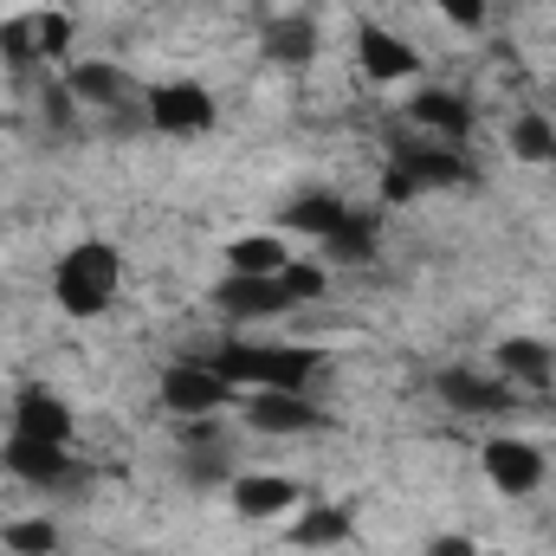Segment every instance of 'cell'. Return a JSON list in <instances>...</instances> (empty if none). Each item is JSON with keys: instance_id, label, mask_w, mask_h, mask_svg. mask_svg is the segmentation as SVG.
<instances>
[{"instance_id": "cell-1", "label": "cell", "mask_w": 556, "mask_h": 556, "mask_svg": "<svg viewBox=\"0 0 556 556\" xmlns=\"http://www.w3.org/2000/svg\"><path fill=\"white\" fill-rule=\"evenodd\" d=\"M207 363H214L233 389H291V395H304L311 376L324 369V350H311V343H253V337H233V343H220Z\"/></svg>"}, {"instance_id": "cell-2", "label": "cell", "mask_w": 556, "mask_h": 556, "mask_svg": "<svg viewBox=\"0 0 556 556\" xmlns=\"http://www.w3.org/2000/svg\"><path fill=\"white\" fill-rule=\"evenodd\" d=\"M117 285H124V253L111 240H78L52 266V298L65 317H104L117 304Z\"/></svg>"}, {"instance_id": "cell-3", "label": "cell", "mask_w": 556, "mask_h": 556, "mask_svg": "<svg viewBox=\"0 0 556 556\" xmlns=\"http://www.w3.org/2000/svg\"><path fill=\"white\" fill-rule=\"evenodd\" d=\"M466 181H472V168H466V155L453 142L402 137L395 155H389V168H382V201L389 207H408V201L433 194V188H466Z\"/></svg>"}, {"instance_id": "cell-4", "label": "cell", "mask_w": 556, "mask_h": 556, "mask_svg": "<svg viewBox=\"0 0 556 556\" xmlns=\"http://www.w3.org/2000/svg\"><path fill=\"white\" fill-rule=\"evenodd\" d=\"M142 117H149L155 137L188 142V137H207V130L220 124V104H214V91L194 85V78H162V85L142 91Z\"/></svg>"}, {"instance_id": "cell-5", "label": "cell", "mask_w": 556, "mask_h": 556, "mask_svg": "<svg viewBox=\"0 0 556 556\" xmlns=\"http://www.w3.org/2000/svg\"><path fill=\"white\" fill-rule=\"evenodd\" d=\"M233 395H240V389H233L214 363H175V369H162V408L181 415V420L220 415Z\"/></svg>"}, {"instance_id": "cell-6", "label": "cell", "mask_w": 556, "mask_h": 556, "mask_svg": "<svg viewBox=\"0 0 556 556\" xmlns=\"http://www.w3.org/2000/svg\"><path fill=\"white\" fill-rule=\"evenodd\" d=\"M479 466H485V479H492L505 498H531V492L551 479V459H544L531 440H518V433H492L485 453H479Z\"/></svg>"}, {"instance_id": "cell-7", "label": "cell", "mask_w": 556, "mask_h": 556, "mask_svg": "<svg viewBox=\"0 0 556 556\" xmlns=\"http://www.w3.org/2000/svg\"><path fill=\"white\" fill-rule=\"evenodd\" d=\"M0 472L20 479V485H65V479H78V459H72V446H59V440L7 433V446H0Z\"/></svg>"}, {"instance_id": "cell-8", "label": "cell", "mask_w": 556, "mask_h": 556, "mask_svg": "<svg viewBox=\"0 0 556 556\" xmlns=\"http://www.w3.org/2000/svg\"><path fill=\"white\" fill-rule=\"evenodd\" d=\"M356 72L376 78V85H402V78L420 72V59H415V46L395 39L382 20H363V26H356Z\"/></svg>"}, {"instance_id": "cell-9", "label": "cell", "mask_w": 556, "mask_h": 556, "mask_svg": "<svg viewBox=\"0 0 556 556\" xmlns=\"http://www.w3.org/2000/svg\"><path fill=\"white\" fill-rule=\"evenodd\" d=\"M214 304H220L227 317H240V324H266V317L298 311L291 291H285L278 278H240V273H227L220 285H214Z\"/></svg>"}, {"instance_id": "cell-10", "label": "cell", "mask_w": 556, "mask_h": 556, "mask_svg": "<svg viewBox=\"0 0 556 556\" xmlns=\"http://www.w3.org/2000/svg\"><path fill=\"white\" fill-rule=\"evenodd\" d=\"M247 420L260 433H311V427H324V408L311 395H291V389H253L247 395Z\"/></svg>"}, {"instance_id": "cell-11", "label": "cell", "mask_w": 556, "mask_h": 556, "mask_svg": "<svg viewBox=\"0 0 556 556\" xmlns=\"http://www.w3.org/2000/svg\"><path fill=\"white\" fill-rule=\"evenodd\" d=\"M298 479H285V472H240L233 479V511L247 518V525H273V518H285L291 505H298Z\"/></svg>"}, {"instance_id": "cell-12", "label": "cell", "mask_w": 556, "mask_h": 556, "mask_svg": "<svg viewBox=\"0 0 556 556\" xmlns=\"http://www.w3.org/2000/svg\"><path fill=\"white\" fill-rule=\"evenodd\" d=\"M433 389H440V402H446L453 415H472V420L505 415V408H511V389H505V382H485L479 369H440Z\"/></svg>"}, {"instance_id": "cell-13", "label": "cell", "mask_w": 556, "mask_h": 556, "mask_svg": "<svg viewBox=\"0 0 556 556\" xmlns=\"http://www.w3.org/2000/svg\"><path fill=\"white\" fill-rule=\"evenodd\" d=\"M59 78H65V91H72L78 104H91V111H117V104L130 98V78H124L111 59H78V65H65Z\"/></svg>"}, {"instance_id": "cell-14", "label": "cell", "mask_w": 556, "mask_h": 556, "mask_svg": "<svg viewBox=\"0 0 556 556\" xmlns=\"http://www.w3.org/2000/svg\"><path fill=\"white\" fill-rule=\"evenodd\" d=\"M408 117L420 124V137H433V142H466L472 137V104H466L459 91H420L415 104H408Z\"/></svg>"}, {"instance_id": "cell-15", "label": "cell", "mask_w": 556, "mask_h": 556, "mask_svg": "<svg viewBox=\"0 0 556 556\" xmlns=\"http://www.w3.org/2000/svg\"><path fill=\"white\" fill-rule=\"evenodd\" d=\"M13 433L72 446V408H65L52 389H20V402H13Z\"/></svg>"}, {"instance_id": "cell-16", "label": "cell", "mask_w": 556, "mask_h": 556, "mask_svg": "<svg viewBox=\"0 0 556 556\" xmlns=\"http://www.w3.org/2000/svg\"><path fill=\"white\" fill-rule=\"evenodd\" d=\"M492 363H498L505 382H531V389H544L556 376V350L538 343V337H505V343L492 350Z\"/></svg>"}, {"instance_id": "cell-17", "label": "cell", "mask_w": 556, "mask_h": 556, "mask_svg": "<svg viewBox=\"0 0 556 556\" xmlns=\"http://www.w3.org/2000/svg\"><path fill=\"white\" fill-rule=\"evenodd\" d=\"M285 260H291L285 233H240V240H227V273H240V278H278Z\"/></svg>"}, {"instance_id": "cell-18", "label": "cell", "mask_w": 556, "mask_h": 556, "mask_svg": "<svg viewBox=\"0 0 556 556\" xmlns=\"http://www.w3.org/2000/svg\"><path fill=\"white\" fill-rule=\"evenodd\" d=\"M343 214H350V207H343L330 188H311V194H298V201L278 214V233H304V240H324V233H330Z\"/></svg>"}, {"instance_id": "cell-19", "label": "cell", "mask_w": 556, "mask_h": 556, "mask_svg": "<svg viewBox=\"0 0 556 556\" xmlns=\"http://www.w3.org/2000/svg\"><path fill=\"white\" fill-rule=\"evenodd\" d=\"M350 511L343 505H317V511H304L298 525H291V544L298 551H337V544H350Z\"/></svg>"}, {"instance_id": "cell-20", "label": "cell", "mask_w": 556, "mask_h": 556, "mask_svg": "<svg viewBox=\"0 0 556 556\" xmlns=\"http://www.w3.org/2000/svg\"><path fill=\"white\" fill-rule=\"evenodd\" d=\"M324 253H330V266H369V260H376V227H369L363 214H343V220L324 233Z\"/></svg>"}, {"instance_id": "cell-21", "label": "cell", "mask_w": 556, "mask_h": 556, "mask_svg": "<svg viewBox=\"0 0 556 556\" xmlns=\"http://www.w3.org/2000/svg\"><path fill=\"white\" fill-rule=\"evenodd\" d=\"M266 52L278 65H311L317 59V26L311 20H273L266 26Z\"/></svg>"}, {"instance_id": "cell-22", "label": "cell", "mask_w": 556, "mask_h": 556, "mask_svg": "<svg viewBox=\"0 0 556 556\" xmlns=\"http://www.w3.org/2000/svg\"><path fill=\"white\" fill-rule=\"evenodd\" d=\"M72 33H78V20H72V13H59V7H39V13H33L39 65H59V59H72Z\"/></svg>"}, {"instance_id": "cell-23", "label": "cell", "mask_w": 556, "mask_h": 556, "mask_svg": "<svg viewBox=\"0 0 556 556\" xmlns=\"http://www.w3.org/2000/svg\"><path fill=\"white\" fill-rule=\"evenodd\" d=\"M0 544L13 556H59V525H46V518H13V525L0 531Z\"/></svg>"}, {"instance_id": "cell-24", "label": "cell", "mask_w": 556, "mask_h": 556, "mask_svg": "<svg viewBox=\"0 0 556 556\" xmlns=\"http://www.w3.org/2000/svg\"><path fill=\"white\" fill-rule=\"evenodd\" d=\"M505 142H511L518 162H556V124L551 117H518Z\"/></svg>"}, {"instance_id": "cell-25", "label": "cell", "mask_w": 556, "mask_h": 556, "mask_svg": "<svg viewBox=\"0 0 556 556\" xmlns=\"http://www.w3.org/2000/svg\"><path fill=\"white\" fill-rule=\"evenodd\" d=\"M0 59H7L13 72H26V65H39V39H33V13H13V20H0Z\"/></svg>"}, {"instance_id": "cell-26", "label": "cell", "mask_w": 556, "mask_h": 556, "mask_svg": "<svg viewBox=\"0 0 556 556\" xmlns=\"http://www.w3.org/2000/svg\"><path fill=\"white\" fill-rule=\"evenodd\" d=\"M278 285L291 291V304H317V298L330 291V273H324L317 260H285V273H278Z\"/></svg>"}, {"instance_id": "cell-27", "label": "cell", "mask_w": 556, "mask_h": 556, "mask_svg": "<svg viewBox=\"0 0 556 556\" xmlns=\"http://www.w3.org/2000/svg\"><path fill=\"white\" fill-rule=\"evenodd\" d=\"M433 7H440V13H446L453 26H466V33H472V26L485 20V0H433Z\"/></svg>"}, {"instance_id": "cell-28", "label": "cell", "mask_w": 556, "mask_h": 556, "mask_svg": "<svg viewBox=\"0 0 556 556\" xmlns=\"http://www.w3.org/2000/svg\"><path fill=\"white\" fill-rule=\"evenodd\" d=\"M427 556H479V544H472V538H459V531H446V538H433V544H427Z\"/></svg>"}]
</instances>
